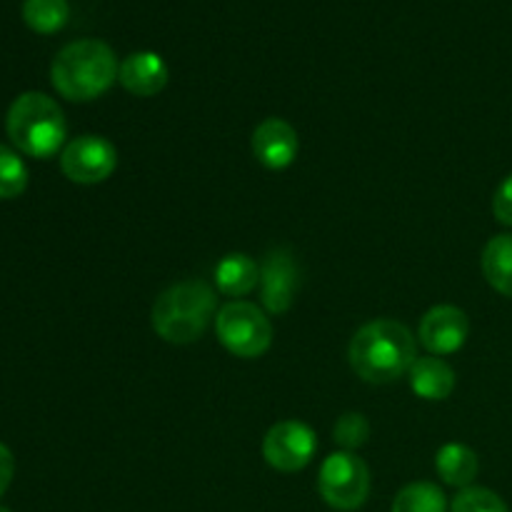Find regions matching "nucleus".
<instances>
[{"label": "nucleus", "mask_w": 512, "mask_h": 512, "mask_svg": "<svg viewBox=\"0 0 512 512\" xmlns=\"http://www.w3.org/2000/svg\"><path fill=\"white\" fill-rule=\"evenodd\" d=\"M350 365L365 383L385 385L408 375L415 358V335L398 320L380 318L363 325L350 340Z\"/></svg>", "instance_id": "1"}, {"label": "nucleus", "mask_w": 512, "mask_h": 512, "mask_svg": "<svg viewBox=\"0 0 512 512\" xmlns=\"http://www.w3.org/2000/svg\"><path fill=\"white\" fill-rule=\"evenodd\" d=\"M118 58L103 40H75L68 43L50 65V80L63 98L88 103L100 98L118 80Z\"/></svg>", "instance_id": "2"}, {"label": "nucleus", "mask_w": 512, "mask_h": 512, "mask_svg": "<svg viewBox=\"0 0 512 512\" xmlns=\"http://www.w3.org/2000/svg\"><path fill=\"white\" fill-rule=\"evenodd\" d=\"M215 308H218V300L208 283L183 280L158 295L150 323L165 343L188 345L203 338L210 320L215 318Z\"/></svg>", "instance_id": "3"}, {"label": "nucleus", "mask_w": 512, "mask_h": 512, "mask_svg": "<svg viewBox=\"0 0 512 512\" xmlns=\"http://www.w3.org/2000/svg\"><path fill=\"white\" fill-rule=\"evenodd\" d=\"M5 130L15 148L30 158H50L65 148L68 138V125L60 105L38 90L13 100L5 118Z\"/></svg>", "instance_id": "4"}, {"label": "nucleus", "mask_w": 512, "mask_h": 512, "mask_svg": "<svg viewBox=\"0 0 512 512\" xmlns=\"http://www.w3.org/2000/svg\"><path fill=\"white\" fill-rule=\"evenodd\" d=\"M215 333L223 348L238 358H260L273 345V325L253 303L235 300L215 315Z\"/></svg>", "instance_id": "5"}, {"label": "nucleus", "mask_w": 512, "mask_h": 512, "mask_svg": "<svg viewBox=\"0 0 512 512\" xmlns=\"http://www.w3.org/2000/svg\"><path fill=\"white\" fill-rule=\"evenodd\" d=\"M318 490L325 503L335 510L363 508L370 495V470L355 453L338 450L320 465Z\"/></svg>", "instance_id": "6"}, {"label": "nucleus", "mask_w": 512, "mask_h": 512, "mask_svg": "<svg viewBox=\"0 0 512 512\" xmlns=\"http://www.w3.org/2000/svg\"><path fill=\"white\" fill-rule=\"evenodd\" d=\"M118 168V148L103 135H80L60 153L65 178L80 185H98Z\"/></svg>", "instance_id": "7"}, {"label": "nucleus", "mask_w": 512, "mask_h": 512, "mask_svg": "<svg viewBox=\"0 0 512 512\" xmlns=\"http://www.w3.org/2000/svg\"><path fill=\"white\" fill-rule=\"evenodd\" d=\"M315 450H318V438L313 428L300 420L275 423L263 440L265 463L280 473H298L308 468L315 458Z\"/></svg>", "instance_id": "8"}, {"label": "nucleus", "mask_w": 512, "mask_h": 512, "mask_svg": "<svg viewBox=\"0 0 512 512\" xmlns=\"http://www.w3.org/2000/svg\"><path fill=\"white\" fill-rule=\"evenodd\" d=\"M260 290L268 313L280 315L293 308L295 293L300 290V268L290 250L278 248L268 253L260 265Z\"/></svg>", "instance_id": "9"}, {"label": "nucleus", "mask_w": 512, "mask_h": 512, "mask_svg": "<svg viewBox=\"0 0 512 512\" xmlns=\"http://www.w3.org/2000/svg\"><path fill=\"white\" fill-rule=\"evenodd\" d=\"M470 333V320L465 310L455 308V305H435L420 320L418 338L433 355L443 358V355L458 353L465 345Z\"/></svg>", "instance_id": "10"}, {"label": "nucleus", "mask_w": 512, "mask_h": 512, "mask_svg": "<svg viewBox=\"0 0 512 512\" xmlns=\"http://www.w3.org/2000/svg\"><path fill=\"white\" fill-rule=\"evenodd\" d=\"M298 133L283 118H265L253 133V153L268 170H285L298 158Z\"/></svg>", "instance_id": "11"}, {"label": "nucleus", "mask_w": 512, "mask_h": 512, "mask_svg": "<svg viewBox=\"0 0 512 512\" xmlns=\"http://www.w3.org/2000/svg\"><path fill=\"white\" fill-rule=\"evenodd\" d=\"M168 65L153 50H140V53L128 55L120 63L118 80L128 93L138 95V98H153L160 90L168 85Z\"/></svg>", "instance_id": "12"}, {"label": "nucleus", "mask_w": 512, "mask_h": 512, "mask_svg": "<svg viewBox=\"0 0 512 512\" xmlns=\"http://www.w3.org/2000/svg\"><path fill=\"white\" fill-rule=\"evenodd\" d=\"M410 390L423 400H445L455 390V370L438 355L418 358L408 370Z\"/></svg>", "instance_id": "13"}, {"label": "nucleus", "mask_w": 512, "mask_h": 512, "mask_svg": "<svg viewBox=\"0 0 512 512\" xmlns=\"http://www.w3.org/2000/svg\"><path fill=\"white\" fill-rule=\"evenodd\" d=\"M435 470L443 478V483L465 490L473 485V480L480 473L478 453L463 443H445L435 455Z\"/></svg>", "instance_id": "14"}, {"label": "nucleus", "mask_w": 512, "mask_h": 512, "mask_svg": "<svg viewBox=\"0 0 512 512\" xmlns=\"http://www.w3.org/2000/svg\"><path fill=\"white\" fill-rule=\"evenodd\" d=\"M260 283V265L245 253H228L215 265V285L223 295L243 298Z\"/></svg>", "instance_id": "15"}, {"label": "nucleus", "mask_w": 512, "mask_h": 512, "mask_svg": "<svg viewBox=\"0 0 512 512\" xmlns=\"http://www.w3.org/2000/svg\"><path fill=\"white\" fill-rule=\"evenodd\" d=\"M485 280L505 298H512V233L495 235L483 250Z\"/></svg>", "instance_id": "16"}, {"label": "nucleus", "mask_w": 512, "mask_h": 512, "mask_svg": "<svg viewBox=\"0 0 512 512\" xmlns=\"http://www.w3.org/2000/svg\"><path fill=\"white\" fill-rule=\"evenodd\" d=\"M70 18L68 0H25L23 20L30 30L40 35L58 33Z\"/></svg>", "instance_id": "17"}, {"label": "nucleus", "mask_w": 512, "mask_h": 512, "mask_svg": "<svg viewBox=\"0 0 512 512\" xmlns=\"http://www.w3.org/2000/svg\"><path fill=\"white\" fill-rule=\"evenodd\" d=\"M390 512H448L445 493L435 483H410L395 495Z\"/></svg>", "instance_id": "18"}, {"label": "nucleus", "mask_w": 512, "mask_h": 512, "mask_svg": "<svg viewBox=\"0 0 512 512\" xmlns=\"http://www.w3.org/2000/svg\"><path fill=\"white\" fill-rule=\"evenodd\" d=\"M28 188V168L8 145H0V200H13Z\"/></svg>", "instance_id": "19"}, {"label": "nucleus", "mask_w": 512, "mask_h": 512, "mask_svg": "<svg viewBox=\"0 0 512 512\" xmlns=\"http://www.w3.org/2000/svg\"><path fill=\"white\" fill-rule=\"evenodd\" d=\"M450 512H508V505L493 490L470 485L455 495V500L450 503Z\"/></svg>", "instance_id": "20"}, {"label": "nucleus", "mask_w": 512, "mask_h": 512, "mask_svg": "<svg viewBox=\"0 0 512 512\" xmlns=\"http://www.w3.org/2000/svg\"><path fill=\"white\" fill-rule=\"evenodd\" d=\"M333 435H335V443H338L340 448L348 450V453H353V450L363 448V445L368 443V438H370L368 418L360 413H345L343 418L335 423Z\"/></svg>", "instance_id": "21"}, {"label": "nucleus", "mask_w": 512, "mask_h": 512, "mask_svg": "<svg viewBox=\"0 0 512 512\" xmlns=\"http://www.w3.org/2000/svg\"><path fill=\"white\" fill-rule=\"evenodd\" d=\"M493 215L498 223L512 228V173L498 185L493 198Z\"/></svg>", "instance_id": "22"}, {"label": "nucleus", "mask_w": 512, "mask_h": 512, "mask_svg": "<svg viewBox=\"0 0 512 512\" xmlns=\"http://www.w3.org/2000/svg\"><path fill=\"white\" fill-rule=\"evenodd\" d=\"M13 470H15L13 453H10V450L0 443V495L8 490L10 480H13Z\"/></svg>", "instance_id": "23"}, {"label": "nucleus", "mask_w": 512, "mask_h": 512, "mask_svg": "<svg viewBox=\"0 0 512 512\" xmlns=\"http://www.w3.org/2000/svg\"><path fill=\"white\" fill-rule=\"evenodd\" d=\"M0 512H10V510L8 508H0Z\"/></svg>", "instance_id": "24"}]
</instances>
